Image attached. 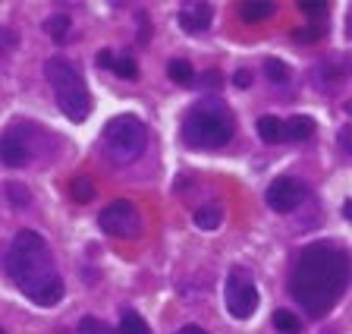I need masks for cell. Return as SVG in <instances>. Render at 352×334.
Instances as JSON below:
<instances>
[{"label":"cell","instance_id":"cell-25","mask_svg":"<svg viewBox=\"0 0 352 334\" xmlns=\"http://www.w3.org/2000/svg\"><path fill=\"white\" fill-rule=\"evenodd\" d=\"M299 10L305 16H311V19H318V16L327 13V7H324V3H299Z\"/></svg>","mask_w":352,"mask_h":334},{"label":"cell","instance_id":"cell-16","mask_svg":"<svg viewBox=\"0 0 352 334\" xmlns=\"http://www.w3.org/2000/svg\"><path fill=\"white\" fill-rule=\"evenodd\" d=\"M220 221H223V211L217 205H208L195 211V227H201V231H214V227H220Z\"/></svg>","mask_w":352,"mask_h":334},{"label":"cell","instance_id":"cell-4","mask_svg":"<svg viewBox=\"0 0 352 334\" xmlns=\"http://www.w3.org/2000/svg\"><path fill=\"white\" fill-rule=\"evenodd\" d=\"M44 76H47V82H51L60 111H63L69 120L82 123V120L88 117V111H91V95H88L79 70L63 57H51L47 63H44Z\"/></svg>","mask_w":352,"mask_h":334},{"label":"cell","instance_id":"cell-15","mask_svg":"<svg viewBox=\"0 0 352 334\" xmlns=\"http://www.w3.org/2000/svg\"><path fill=\"white\" fill-rule=\"evenodd\" d=\"M44 32L54 38V41H60L63 45L66 38H69V16L66 13H57V16H51L47 23H44Z\"/></svg>","mask_w":352,"mask_h":334},{"label":"cell","instance_id":"cell-9","mask_svg":"<svg viewBox=\"0 0 352 334\" xmlns=\"http://www.w3.org/2000/svg\"><path fill=\"white\" fill-rule=\"evenodd\" d=\"M29 158H32V152L22 136H16V133L0 136V161L7 164V167H22V164H29Z\"/></svg>","mask_w":352,"mask_h":334},{"label":"cell","instance_id":"cell-26","mask_svg":"<svg viewBox=\"0 0 352 334\" xmlns=\"http://www.w3.org/2000/svg\"><path fill=\"white\" fill-rule=\"evenodd\" d=\"M233 82L239 85V89H249V85H252V70H236Z\"/></svg>","mask_w":352,"mask_h":334},{"label":"cell","instance_id":"cell-23","mask_svg":"<svg viewBox=\"0 0 352 334\" xmlns=\"http://www.w3.org/2000/svg\"><path fill=\"white\" fill-rule=\"evenodd\" d=\"M7 196L16 202V205H29V202H32L29 189H25L22 183H10V186H7Z\"/></svg>","mask_w":352,"mask_h":334},{"label":"cell","instance_id":"cell-28","mask_svg":"<svg viewBox=\"0 0 352 334\" xmlns=\"http://www.w3.org/2000/svg\"><path fill=\"white\" fill-rule=\"evenodd\" d=\"M201 82H205V85H220V73H217V70H211V73H201Z\"/></svg>","mask_w":352,"mask_h":334},{"label":"cell","instance_id":"cell-30","mask_svg":"<svg viewBox=\"0 0 352 334\" xmlns=\"http://www.w3.org/2000/svg\"><path fill=\"white\" fill-rule=\"evenodd\" d=\"M0 334H3V328H0Z\"/></svg>","mask_w":352,"mask_h":334},{"label":"cell","instance_id":"cell-24","mask_svg":"<svg viewBox=\"0 0 352 334\" xmlns=\"http://www.w3.org/2000/svg\"><path fill=\"white\" fill-rule=\"evenodd\" d=\"M318 35H321V29H318V25H308V29H299V32H293V38L296 41H318Z\"/></svg>","mask_w":352,"mask_h":334},{"label":"cell","instance_id":"cell-10","mask_svg":"<svg viewBox=\"0 0 352 334\" xmlns=\"http://www.w3.org/2000/svg\"><path fill=\"white\" fill-rule=\"evenodd\" d=\"M211 3H186L179 10V25H183L189 35H198V32H205L211 25Z\"/></svg>","mask_w":352,"mask_h":334},{"label":"cell","instance_id":"cell-14","mask_svg":"<svg viewBox=\"0 0 352 334\" xmlns=\"http://www.w3.org/2000/svg\"><path fill=\"white\" fill-rule=\"evenodd\" d=\"M113 334H151V328L145 325L139 312H123V319H120V328Z\"/></svg>","mask_w":352,"mask_h":334},{"label":"cell","instance_id":"cell-1","mask_svg":"<svg viewBox=\"0 0 352 334\" xmlns=\"http://www.w3.org/2000/svg\"><path fill=\"white\" fill-rule=\"evenodd\" d=\"M349 284V255L337 243L305 246L289 271V293L311 319L327 315Z\"/></svg>","mask_w":352,"mask_h":334},{"label":"cell","instance_id":"cell-19","mask_svg":"<svg viewBox=\"0 0 352 334\" xmlns=\"http://www.w3.org/2000/svg\"><path fill=\"white\" fill-rule=\"evenodd\" d=\"M110 70L120 76V79H135V60L132 57H113V63H110Z\"/></svg>","mask_w":352,"mask_h":334},{"label":"cell","instance_id":"cell-29","mask_svg":"<svg viewBox=\"0 0 352 334\" xmlns=\"http://www.w3.org/2000/svg\"><path fill=\"white\" fill-rule=\"evenodd\" d=\"M176 334H208L205 328H198V325H186V328H179Z\"/></svg>","mask_w":352,"mask_h":334},{"label":"cell","instance_id":"cell-8","mask_svg":"<svg viewBox=\"0 0 352 334\" xmlns=\"http://www.w3.org/2000/svg\"><path fill=\"white\" fill-rule=\"evenodd\" d=\"M264 199H267V205H271L274 211L286 215V211H293V208L305 199V183H299V180H293V177H277L267 186Z\"/></svg>","mask_w":352,"mask_h":334},{"label":"cell","instance_id":"cell-12","mask_svg":"<svg viewBox=\"0 0 352 334\" xmlns=\"http://www.w3.org/2000/svg\"><path fill=\"white\" fill-rule=\"evenodd\" d=\"M274 10H277V3H242L239 7V16L245 19V23H261V19H267V16H274Z\"/></svg>","mask_w":352,"mask_h":334},{"label":"cell","instance_id":"cell-13","mask_svg":"<svg viewBox=\"0 0 352 334\" xmlns=\"http://www.w3.org/2000/svg\"><path fill=\"white\" fill-rule=\"evenodd\" d=\"M283 129H286V139H311V133H315V123L308 117H293L289 123H283Z\"/></svg>","mask_w":352,"mask_h":334},{"label":"cell","instance_id":"cell-21","mask_svg":"<svg viewBox=\"0 0 352 334\" xmlns=\"http://www.w3.org/2000/svg\"><path fill=\"white\" fill-rule=\"evenodd\" d=\"M79 334H113L107 325H104L101 319H95V315H85V319L79 322Z\"/></svg>","mask_w":352,"mask_h":334},{"label":"cell","instance_id":"cell-5","mask_svg":"<svg viewBox=\"0 0 352 334\" xmlns=\"http://www.w3.org/2000/svg\"><path fill=\"white\" fill-rule=\"evenodd\" d=\"M148 142V129L139 117L132 114H123V117H113L104 127V149L117 164H129L145 152Z\"/></svg>","mask_w":352,"mask_h":334},{"label":"cell","instance_id":"cell-3","mask_svg":"<svg viewBox=\"0 0 352 334\" xmlns=\"http://www.w3.org/2000/svg\"><path fill=\"white\" fill-rule=\"evenodd\" d=\"M183 139L192 149H220L233 139V114L220 101L192 104L183 120Z\"/></svg>","mask_w":352,"mask_h":334},{"label":"cell","instance_id":"cell-20","mask_svg":"<svg viewBox=\"0 0 352 334\" xmlns=\"http://www.w3.org/2000/svg\"><path fill=\"white\" fill-rule=\"evenodd\" d=\"M264 73L271 82H286L289 79V70H286L283 60H264Z\"/></svg>","mask_w":352,"mask_h":334},{"label":"cell","instance_id":"cell-6","mask_svg":"<svg viewBox=\"0 0 352 334\" xmlns=\"http://www.w3.org/2000/svg\"><path fill=\"white\" fill-rule=\"evenodd\" d=\"M223 303L233 319L245 322L255 315L258 309V287L249 268H233L227 275V287H223Z\"/></svg>","mask_w":352,"mask_h":334},{"label":"cell","instance_id":"cell-11","mask_svg":"<svg viewBox=\"0 0 352 334\" xmlns=\"http://www.w3.org/2000/svg\"><path fill=\"white\" fill-rule=\"evenodd\" d=\"M258 136H261L267 145H277V142H286V129H283V120L277 117H261L258 120Z\"/></svg>","mask_w":352,"mask_h":334},{"label":"cell","instance_id":"cell-17","mask_svg":"<svg viewBox=\"0 0 352 334\" xmlns=\"http://www.w3.org/2000/svg\"><path fill=\"white\" fill-rule=\"evenodd\" d=\"M167 76L173 82H179V85H189L192 82V63L189 60H183V57H176V60H170V67H167Z\"/></svg>","mask_w":352,"mask_h":334},{"label":"cell","instance_id":"cell-7","mask_svg":"<svg viewBox=\"0 0 352 334\" xmlns=\"http://www.w3.org/2000/svg\"><path fill=\"white\" fill-rule=\"evenodd\" d=\"M98 224H101V231L110 233V237H139V231H142L139 211L126 199L110 202L101 215H98Z\"/></svg>","mask_w":352,"mask_h":334},{"label":"cell","instance_id":"cell-2","mask_svg":"<svg viewBox=\"0 0 352 334\" xmlns=\"http://www.w3.org/2000/svg\"><path fill=\"white\" fill-rule=\"evenodd\" d=\"M7 275L35 306H54L63 297V281L54 271L51 249L41 233L19 231L7 253Z\"/></svg>","mask_w":352,"mask_h":334},{"label":"cell","instance_id":"cell-22","mask_svg":"<svg viewBox=\"0 0 352 334\" xmlns=\"http://www.w3.org/2000/svg\"><path fill=\"white\" fill-rule=\"evenodd\" d=\"M73 196H76V202H88V199H91V196H95L91 180H76V183H73Z\"/></svg>","mask_w":352,"mask_h":334},{"label":"cell","instance_id":"cell-27","mask_svg":"<svg viewBox=\"0 0 352 334\" xmlns=\"http://www.w3.org/2000/svg\"><path fill=\"white\" fill-rule=\"evenodd\" d=\"M95 63H98L101 70H110V63H113V54H110V51H98Z\"/></svg>","mask_w":352,"mask_h":334},{"label":"cell","instance_id":"cell-18","mask_svg":"<svg viewBox=\"0 0 352 334\" xmlns=\"http://www.w3.org/2000/svg\"><path fill=\"white\" fill-rule=\"evenodd\" d=\"M274 325H277V331H283V334H299L302 331V322L296 319V312H289V309L274 312Z\"/></svg>","mask_w":352,"mask_h":334}]
</instances>
